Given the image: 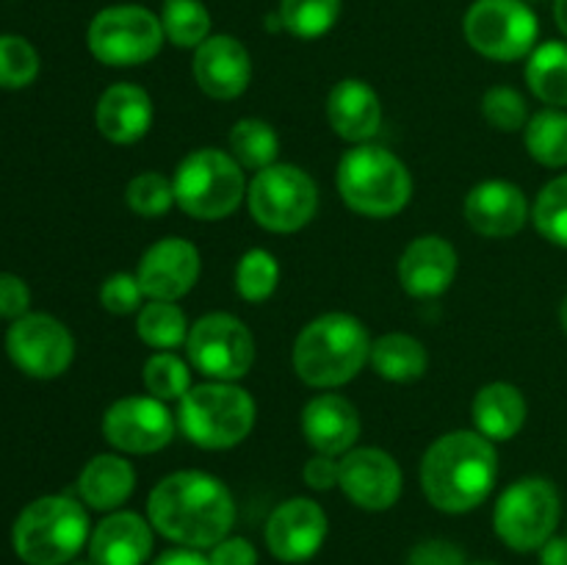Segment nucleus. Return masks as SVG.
<instances>
[{"mask_svg":"<svg viewBox=\"0 0 567 565\" xmlns=\"http://www.w3.org/2000/svg\"><path fill=\"white\" fill-rule=\"evenodd\" d=\"M153 565H210V559L205 554H199V548L183 546L164 552Z\"/></svg>","mask_w":567,"mask_h":565,"instance_id":"a18cd8bd","label":"nucleus"},{"mask_svg":"<svg viewBox=\"0 0 567 565\" xmlns=\"http://www.w3.org/2000/svg\"><path fill=\"white\" fill-rule=\"evenodd\" d=\"M498 480V454L493 441L471 430L437 438L421 463L426 499L443 513H468L491 496Z\"/></svg>","mask_w":567,"mask_h":565,"instance_id":"f03ea898","label":"nucleus"},{"mask_svg":"<svg viewBox=\"0 0 567 565\" xmlns=\"http://www.w3.org/2000/svg\"><path fill=\"white\" fill-rule=\"evenodd\" d=\"M153 125V100L136 83H114L100 94L97 127L109 142L133 144Z\"/></svg>","mask_w":567,"mask_h":565,"instance_id":"b1692460","label":"nucleus"},{"mask_svg":"<svg viewBox=\"0 0 567 565\" xmlns=\"http://www.w3.org/2000/svg\"><path fill=\"white\" fill-rule=\"evenodd\" d=\"M468 565H498V563H491V559H476V563H468Z\"/></svg>","mask_w":567,"mask_h":565,"instance_id":"8fccbe9b","label":"nucleus"},{"mask_svg":"<svg viewBox=\"0 0 567 565\" xmlns=\"http://www.w3.org/2000/svg\"><path fill=\"white\" fill-rule=\"evenodd\" d=\"M161 25L164 37L177 48L197 50L210 37V14L199 0H166Z\"/></svg>","mask_w":567,"mask_h":565,"instance_id":"2f4dec72","label":"nucleus"},{"mask_svg":"<svg viewBox=\"0 0 567 565\" xmlns=\"http://www.w3.org/2000/svg\"><path fill=\"white\" fill-rule=\"evenodd\" d=\"M103 435L120 452H161L175 438V415L155 397H125L105 410Z\"/></svg>","mask_w":567,"mask_h":565,"instance_id":"4468645a","label":"nucleus"},{"mask_svg":"<svg viewBox=\"0 0 567 565\" xmlns=\"http://www.w3.org/2000/svg\"><path fill=\"white\" fill-rule=\"evenodd\" d=\"M524 142L537 164L563 170L567 166V111L543 109L529 116L524 127Z\"/></svg>","mask_w":567,"mask_h":565,"instance_id":"c85d7f7f","label":"nucleus"},{"mask_svg":"<svg viewBox=\"0 0 567 565\" xmlns=\"http://www.w3.org/2000/svg\"><path fill=\"white\" fill-rule=\"evenodd\" d=\"M302 435L319 454L343 458L360 438V415L341 393H319L302 408Z\"/></svg>","mask_w":567,"mask_h":565,"instance_id":"412c9836","label":"nucleus"},{"mask_svg":"<svg viewBox=\"0 0 567 565\" xmlns=\"http://www.w3.org/2000/svg\"><path fill=\"white\" fill-rule=\"evenodd\" d=\"M192 72L197 86L208 97L233 100L247 92L249 78H252V61L247 48L236 37H208L194 50Z\"/></svg>","mask_w":567,"mask_h":565,"instance_id":"a211bd4d","label":"nucleus"},{"mask_svg":"<svg viewBox=\"0 0 567 565\" xmlns=\"http://www.w3.org/2000/svg\"><path fill=\"white\" fill-rule=\"evenodd\" d=\"M177 427L203 449H233L252 432L255 402L236 382H203L181 399Z\"/></svg>","mask_w":567,"mask_h":565,"instance_id":"423d86ee","label":"nucleus"},{"mask_svg":"<svg viewBox=\"0 0 567 565\" xmlns=\"http://www.w3.org/2000/svg\"><path fill=\"white\" fill-rule=\"evenodd\" d=\"M465 219L480 236L509 238L529 219L526 194L509 181H485L465 197Z\"/></svg>","mask_w":567,"mask_h":565,"instance_id":"6ab92c4d","label":"nucleus"},{"mask_svg":"<svg viewBox=\"0 0 567 565\" xmlns=\"http://www.w3.org/2000/svg\"><path fill=\"white\" fill-rule=\"evenodd\" d=\"M371 338L363 321L349 314H324L310 321L293 343V369L313 388H338L363 371Z\"/></svg>","mask_w":567,"mask_h":565,"instance_id":"7ed1b4c3","label":"nucleus"},{"mask_svg":"<svg viewBox=\"0 0 567 565\" xmlns=\"http://www.w3.org/2000/svg\"><path fill=\"white\" fill-rule=\"evenodd\" d=\"M28 305H31V291H28L25 280L3 271L0 275V316L14 321L22 319L28 314Z\"/></svg>","mask_w":567,"mask_h":565,"instance_id":"79ce46f5","label":"nucleus"},{"mask_svg":"<svg viewBox=\"0 0 567 565\" xmlns=\"http://www.w3.org/2000/svg\"><path fill=\"white\" fill-rule=\"evenodd\" d=\"M302 476L313 491H330L341 480V460L330 458V454H316L313 460L305 463Z\"/></svg>","mask_w":567,"mask_h":565,"instance_id":"c03bdc74","label":"nucleus"},{"mask_svg":"<svg viewBox=\"0 0 567 565\" xmlns=\"http://www.w3.org/2000/svg\"><path fill=\"white\" fill-rule=\"evenodd\" d=\"M172 186L177 208L203 222L225 219L247 197L241 164L214 147L188 153L177 166Z\"/></svg>","mask_w":567,"mask_h":565,"instance_id":"0eeeda50","label":"nucleus"},{"mask_svg":"<svg viewBox=\"0 0 567 565\" xmlns=\"http://www.w3.org/2000/svg\"><path fill=\"white\" fill-rule=\"evenodd\" d=\"M369 363L374 366L382 380L413 382L424 377L430 358L419 338L408 336V332H385L371 343Z\"/></svg>","mask_w":567,"mask_h":565,"instance_id":"bb28decb","label":"nucleus"},{"mask_svg":"<svg viewBox=\"0 0 567 565\" xmlns=\"http://www.w3.org/2000/svg\"><path fill=\"white\" fill-rule=\"evenodd\" d=\"M532 219L543 238L567 249V172L543 186L532 208Z\"/></svg>","mask_w":567,"mask_h":565,"instance_id":"c9c22d12","label":"nucleus"},{"mask_svg":"<svg viewBox=\"0 0 567 565\" xmlns=\"http://www.w3.org/2000/svg\"><path fill=\"white\" fill-rule=\"evenodd\" d=\"M39 53L28 39L3 33L0 37V89H22L37 81Z\"/></svg>","mask_w":567,"mask_h":565,"instance_id":"e433bc0d","label":"nucleus"},{"mask_svg":"<svg viewBox=\"0 0 567 565\" xmlns=\"http://www.w3.org/2000/svg\"><path fill=\"white\" fill-rule=\"evenodd\" d=\"M280 282V264L269 249H249L236 266V291L247 302H264Z\"/></svg>","mask_w":567,"mask_h":565,"instance_id":"72a5a7b5","label":"nucleus"},{"mask_svg":"<svg viewBox=\"0 0 567 565\" xmlns=\"http://www.w3.org/2000/svg\"><path fill=\"white\" fill-rule=\"evenodd\" d=\"M144 388L150 397L161 402H172V399L181 402L192 391V371L177 355L155 352L144 363Z\"/></svg>","mask_w":567,"mask_h":565,"instance_id":"f704fd0d","label":"nucleus"},{"mask_svg":"<svg viewBox=\"0 0 567 565\" xmlns=\"http://www.w3.org/2000/svg\"><path fill=\"white\" fill-rule=\"evenodd\" d=\"M526 83L540 103L551 109L567 105V44L546 42L529 53Z\"/></svg>","mask_w":567,"mask_h":565,"instance_id":"cd10ccee","label":"nucleus"},{"mask_svg":"<svg viewBox=\"0 0 567 565\" xmlns=\"http://www.w3.org/2000/svg\"><path fill=\"white\" fill-rule=\"evenodd\" d=\"M210 565H258V552L247 537H225L210 552Z\"/></svg>","mask_w":567,"mask_h":565,"instance_id":"37998d69","label":"nucleus"},{"mask_svg":"<svg viewBox=\"0 0 567 565\" xmlns=\"http://www.w3.org/2000/svg\"><path fill=\"white\" fill-rule=\"evenodd\" d=\"M338 192L354 214L388 219L410 203L413 177L391 150L358 144L338 164Z\"/></svg>","mask_w":567,"mask_h":565,"instance_id":"20e7f679","label":"nucleus"},{"mask_svg":"<svg viewBox=\"0 0 567 565\" xmlns=\"http://www.w3.org/2000/svg\"><path fill=\"white\" fill-rule=\"evenodd\" d=\"M230 150L233 158L247 170H266L277 161L280 153V138H277L275 127L264 120H238L230 131Z\"/></svg>","mask_w":567,"mask_h":565,"instance_id":"7c9ffc66","label":"nucleus"},{"mask_svg":"<svg viewBox=\"0 0 567 565\" xmlns=\"http://www.w3.org/2000/svg\"><path fill=\"white\" fill-rule=\"evenodd\" d=\"M249 214L271 233H297L319 208V188L305 170L293 164H271L249 183Z\"/></svg>","mask_w":567,"mask_h":565,"instance_id":"6e6552de","label":"nucleus"},{"mask_svg":"<svg viewBox=\"0 0 567 565\" xmlns=\"http://www.w3.org/2000/svg\"><path fill=\"white\" fill-rule=\"evenodd\" d=\"M136 277L144 297L175 302L197 286L199 249L186 238H161L142 255Z\"/></svg>","mask_w":567,"mask_h":565,"instance_id":"f3484780","label":"nucleus"},{"mask_svg":"<svg viewBox=\"0 0 567 565\" xmlns=\"http://www.w3.org/2000/svg\"><path fill=\"white\" fill-rule=\"evenodd\" d=\"M482 114L491 122L496 131L513 133L524 131L529 122V109H526L524 94L515 92L509 86H493L491 92L482 97Z\"/></svg>","mask_w":567,"mask_h":565,"instance_id":"58836bf2","label":"nucleus"},{"mask_svg":"<svg viewBox=\"0 0 567 565\" xmlns=\"http://www.w3.org/2000/svg\"><path fill=\"white\" fill-rule=\"evenodd\" d=\"M125 199L138 216L155 219V216H164L175 205V186L161 172H142V175L127 183Z\"/></svg>","mask_w":567,"mask_h":565,"instance_id":"4c0bfd02","label":"nucleus"},{"mask_svg":"<svg viewBox=\"0 0 567 565\" xmlns=\"http://www.w3.org/2000/svg\"><path fill=\"white\" fill-rule=\"evenodd\" d=\"M136 330L147 347L169 352V349L186 343L192 327H188L186 314L175 302H169V299H150L138 310Z\"/></svg>","mask_w":567,"mask_h":565,"instance_id":"c756f323","label":"nucleus"},{"mask_svg":"<svg viewBox=\"0 0 567 565\" xmlns=\"http://www.w3.org/2000/svg\"><path fill=\"white\" fill-rule=\"evenodd\" d=\"M142 282H138L136 275H127V271H116V275H111L109 280L103 282V288H100V305H103L109 314H136V310H142Z\"/></svg>","mask_w":567,"mask_h":565,"instance_id":"ea45409f","label":"nucleus"},{"mask_svg":"<svg viewBox=\"0 0 567 565\" xmlns=\"http://www.w3.org/2000/svg\"><path fill=\"white\" fill-rule=\"evenodd\" d=\"M136 487V471L120 454H97L83 465L78 476V493L92 510H116L131 499Z\"/></svg>","mask_w":567,"mask_h":565,"instance_id":"393cba45","label":"nucleus"},{"mask_svg":"<svg viewBox=\"0 0 567 565\" xmlns=\"http://www.w3.org/2000/svg\"><path fill=\"white\" fill-rule=\"evenodd\" d=\"M161 17L136 3L109 6L92 20L86 33L89 50L109 66H136L158 55L164 44Z\"/></svg>","mask_w":567,"mask_h":565,"instance_id":"9d476101","label":"nucleus"},{"mask_svg":"<svg viewBox=\"0 0 567 565\" xmlns=\"http://www.w3.org/2000/svg\"><path fill=\"white\" fill-rule=\"evenodd\" d=\"M6 352L28 377L53 380L70 369L75 341L70 330L53 316L25 314L6 332Z\"/></svg>","mask_w":567,"mask_h":565,"instance_id":"ddd939ff","label":"nucleus"},{"mask_svg":"<svg viewBox=\"0 0 567 565\" xmlns=\"http://www.w3.org/2000/svg\"><path fill=\"white\" fill-rule=\"evenodd\" d=\"M526 399L509 382H491L474 399V424L487 441H509L524 430Z\"/></svg>","mask_w":567,"mask_h":565,"instance_id":"a878e982","label":"nucleus"},{"mask_svg":"<svg viewBox=\"0 0 567 565\" xmlns=\"http://www.w3.org/2000/svg\"><path fill=\"white\" fill-rule=\"evenodd\" d=\"M341 14V0H280V22L299 39H319Z\"/></svg>","mask_w":567,"mask_h":565,"instance_id":"473e14b6","label":"nucleus"},{"mask_svg":"<svg viewBox=\"0 0 567 565\" xmlns=\"http://www.w3.org/2000/svg\"><path fill=\"white\" fill-rule=\"evenodd\" d=\"M338 485L358 507L382 513V510H391L402 496V469L382 449H352L341 460Z\"/></svg>","mask_w":567,"mask_h":565,"instance_id":"2eb2a0df","label":"nucleus"},{"mask_svg":"<svg viewBox=\"0 0 567 565\" xmlns=\"http://www.w3.org/2000/svg\"><path fill=\"white\" fill-rule=\"evenodd\" d=\"M327 513L313 499H288L266 524V546L282 563H305L327 541Z\"/></svg>","mask_w":567,"mask_h":565,"instance_id":"dca6fc26","label":"nucleus"},{"mask_svg":"<svg viewBox=\"0 0 567 565\" xmlns=\"http://www.w3.org/2000/svg\"><path fill=\"white\" fill-rule=\"evenodd\" d=\"M150 524L188 548H214L236 524V502L227 485L205 471H175L147 499Z\"/></svg>","mask_w":567,"mask_h":565,"instance_id":"f257e3e1","label":"nucleus"},{"mask_svg":"<svg viewBox=\"0 0 567 565\" xmlns=\"http://www.w3.org/2000/svg\"><path fill=\"white\" fill-rule=\"evenodd\" d=\"M150 521L136 513H111L97 524L89 541V559L94 565H144L153 554Z\"/></svg>","mask_w":567,"mask_h":565,"instance_id":"4be33fe9","label":"nucleus"},{"mask_svg":"<svg viewBox=\"0 0 567 565\" xmlns=\"http://www.w3.org/2000/svg\"><path fill=\"white\" fill-rule=\"evenodd\" d=\"M457 277V249L441 236H421L410 244L399 260L402 288L415 299H435Z\"/></svg>","mask_w":567,"mask_h":565,"instance_id":"aec40b11","label":"nucleus"},{"mask_svg":"<svg viewBox=\"0 0 567 565\" xmlns=\"http://www.w3.org/2000/svg\"><path fill=\"white\" fill-rule=\"evenodd\" d=\"M559 321H563V330L567 332V294H565L563 305H559Z\"/></svg>","mask_w":567,"mask_h":565,"instance_id":"09e8293b","label":"nucleus"},{"mask_svg":"<svg viewBox=\"0 0 567 565\" xmlns=\"http://www.w3.org/2000/svg\"><path fill=\"white\" fill-rule=\"evenodd\" d=\"M89 537V515L70 496H42L14 524V548L28 565H66Z\"/></svg>","mask_w":567,"mask_h":565,"instance_id":"39448f33","label":"nucleus"},{"mask_svg":"<svg viewBox=\"0 0 567 565\" xmlns=\"http://www.w3.org/2000/svg\"><path fill=\"white\" fill-rule=\"evenodd\" d=\"M540 565H567V537H548L543 543Z\"/></svg>","mask_w":567,"mask_h":565,"instance_id":"49530a36","label":"nucleus"},{"mask_svg":"<svg viewBox=\"0 0 567 565\" xmlns=\"http://www.w3.org/2000/svg\"><path fill=\"white\" fill-rule=\"evenodd\" d=\"M186 352L194 369L208 380L236 382L252 369L255 338L236 316L208 314L188 330Z\"/></svg>","mask_w":567,"mask_h":565,"instance_id":"f8f14e48","label":"nucleus"},{"mask_svg":"<svg viewBox=\"0 0 567 565\" xmlns=\"http://www.w3.org/2000/svg\"><path fill=\"white\" fill-rule=\"evenodd\" d=\"M559 493L546 476H524L498 496L493 526L496 535L515 552H535L559 524Z\"/></svg>","mask_w":567,"mask_h":565,"instance_id":"1a4fd4ad","label":"nucleus"},{"mask_svg":"<svg viewBox=\"0 0 567 565\" xmlns=\"http://www.w3.org/2000/svg\"><path fill=\"white\" fill-rule=\"evenodd\" d=\"M327 120L332 131L354 144H365L382 122V105L374 89L358 78L336 83L327 97Z\"/></svg>","mask_w":567,"mask_h":565,"instance_id":"5701e85b","label":"nucleus"},{"mask_svg":"<svg viewBox=\"0 0 567 565\" xmlns=\"http://www.w3.org/2000/svg\"><path fill=\"white\" fill-rule=\"evenodd\" d=\"M465 39L493 61H518L535 50L537 14L524 0H476L463 20Z\"/></svg>","mask_w":567,"mask_h":565,"instance_id":"9b49d317","label":"nucleus"},{"mask_svg":"<svg viewBox=\"0 0 567 565\" xmlns=\"http://www.w3.org/2000/svg\"><path fill=\"white\" fill-rule=\"evenodd\" d=\"M554 17H557L559 31L567 37V0H554Z\"/></svg>","mask_w":567,"mask_h":565,"instance_id":"de8ad7c7","label":"nucleus"},{"mask_svg":"<svg viewBox=\"0 0 567 565\" xmlns=\"http://www.w3.org/2000/svg\"><path fill=\"white\" fill-rule=\"evenodd\" d=\"M408 565H468L465 563V554L457 543L441 541V537H432V541L419 543L410 552Z\"/></svg>","mask_w":567,"mask_h":565,"instance_id":"a19ab883","label":"nucleus"}]
</instances>
